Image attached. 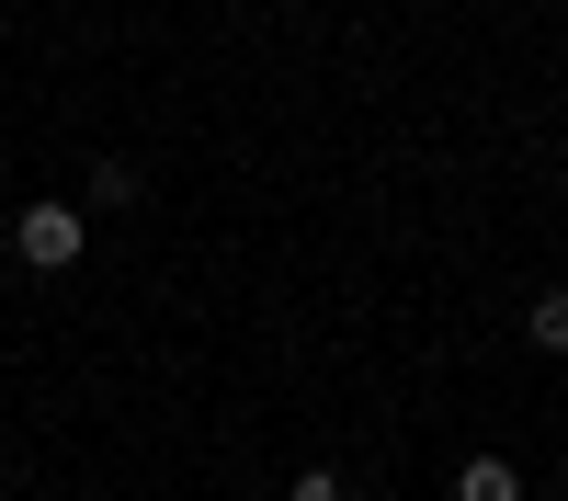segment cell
<instances>
[{"label": "cell", "instance_id": "3", "mask_svg": "<svg viewBox=\"0 0 568 501\" xmlns=\"http://www.w3.org/2000/svg\"><path fill=\"white\" fill-rule=\"evenodd\" d=\"M524 342H535V353H568V297H557V285L524 308Z\"/></svg>", "mask_w": 568, "mask_h": 501}, {"label": "cell", "instance_id": "1", "mask_svg": "<svg viewBox=\"0 0 568 501\" xmlns=\"http://www.w3.org/2000/svg\"><path fill=\"white\" fill-rule=\"evenodd\" d=\"M12 251H23L34 273H69V262L91 251V217H80V206H23V217H12Z\"/></svg>", "mask_w": 568, "mask_h": 501}, {"label": "cell", "instance_id": "4", "mask_svg": "<svg viewBox=\"0 0 568 501\" xmlns=\"http://www.w3.org/2000/svg\"><path fill=\"white\" fill-rule=\"evenodd\" d=\"M284 501H342V479H329V468H307V479L284 490Z\"/></svg>", "mask_w": 568, "mask_h": 501}, {"label": "cell", "instance_id": "5", "mask_svg": "<svg viewBox=\"0 0 568 501\" xmlns=\"http://www.w3.org/2000/svg\"><path fill=\"white\" fill-rule=\"evenodd\" d=\"M557 490H568V479H557Z\"/></svg>", "mask_w": 568, "mask_h": 501}, {"label": "cell", "instance_id": "2", "mask_svg": "<svg viewBox=\"0 0 568 501\" xmlns=\"http://www.w3.org/2000/svg\"><path fill=\"white\" fill-rule=\"evenodd\" d=\"M455 501H524V468H511V455H466V468H455Z\"/></svg>", "mask_w": 568, "mask_h": 501}]
</instances>
